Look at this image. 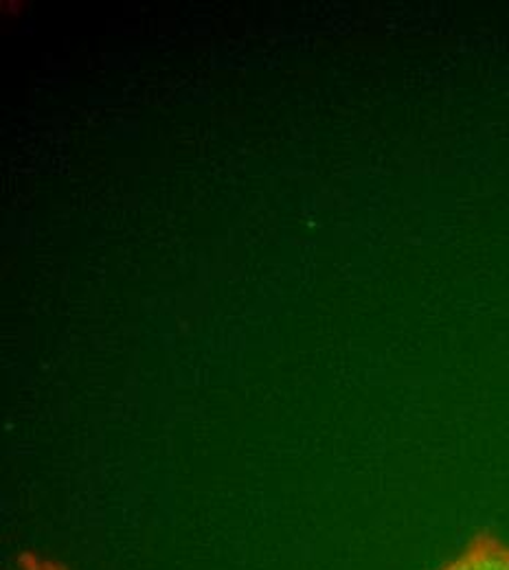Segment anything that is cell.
Wrapping results in <instances>:
<instances>
[{"label": "cell", "instance_id": "6da1fadb", "mask_svg": "<svg viewBox=\"0 0 509 570\" xmlns=\"http://www.w3.org/2000/svg\"><path fill=\"white\" fill-rule=\"evenodd\" d=\"M439 570H509V544L490 533H477Z\"/></svg>", "mask_w": 509, "mask_h": 570}, {"label": "cell", "instance_id": "7a4b0ae2", "mask_svg": "<svg viewBox=\"0 0 509 570\" xmlns=\"http://www.w3.org/2000/svg\"><path fill=\"white\" fill-rule=\"evenodd\" d=\"M13 570H69V567H65L62 562H58L53 558L27 551L16 560V569Z\"/></svg>", "mask_w": 509, "mask_h": 570}]
</instances>
